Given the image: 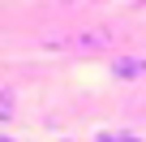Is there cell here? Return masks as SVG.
<instances>
[{
	"label": "cell",
	"mask_w": 146,
	"mask_h": 142,
	"mask_svg": "<svg viewBox=\"0 0 146 142\" xmlns=\"http://www.w3.org/2000/svg\"><path fill=\"white\" fill-rule=\"evenodd\" d=\"M112 73L125 78V82H133V78L146 73V60H142V56H116V60H112Z\"/></svg>",
	"instance_id": "obj_1"
},
{
	"label": "cell",
	"mask_w": 146,
	"mask_h": 142,
	"mask_svg": "<svg viewBox=\"0 0 146 142\" xmlns=\"http://www.w3.org/2000/svg\"><path fill=\"white\" fill-rule=\"evenodd\" d=\"M0 112L13 116V91H9V86H5V95H0Z\"/></svg>",
	"instance_id": "obj_2"
},
{
	"label": "cell",
	"mask_w": 146,
	"mask_h": 142,
	"mask_svg": "<svg viewBox=\"0 0 146 142\" xmlns=\"http://www.w3.org/2000/svg\"><path fill=\"white\" fill-rule=\"evenodd\" d=\"M95 142H129V133H108V129H103V133H99Z\"/></svg>",
	"instance_id": "obj_3"
},
{
	"label": "cell",
	"mask_w": 146,
	"mask_h": 142,
	"mask_svg": "<svg viewBox=\"0 0 146 142\" xmlns=\"http://www.w3.org/2000/svg\"><path fill=\"white\" fill-rule=\"evenodd\" d=\"M0 142H13V138H9V133H5V138H0Z\"/></svg>",
	"instance_id": "obj_4"
},
{
	"label": "cell",
	"mask_w": 146,
	"mask_h": 142,
	"mask_svg": "<svg viewBox=\"0 0 146 142\" xmlns=\"http://www.w3.org/2000/svg\"><path fill=\"white\" fill-rule=\"evenodd\" d=\"M129 142H142V138H133V133H129Z\"/></svg>",
	"instance_id": "obj_5"
},
{
	"label": "cell",
	"mask_w": 146,
	"mask_h": 142,
	"mask_svg": "<svg viewBox=\"0 0 146 142\" xmlns=\"http://www.w3.org/2000/svg\"><path fill=\"white\" fill-rule=\"evenodd\" d=\"M60 142H69V138H60Z\"/></svg>",
	"instance_id": "obj_6"
}]
</instances>
